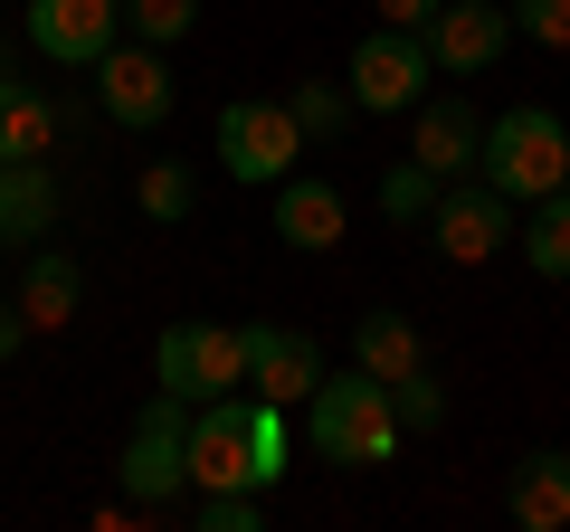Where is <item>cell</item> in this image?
I'll return each instance as SVG.
<instances>
[{"label":"cell","instance_id":"7c38bea8","mask_svg":"<svg viewBox=\"0 0 570 532\" xmlns=\"http://www.w3.org/2000/svg\"><path fill=\"white\" fill-rule=\"evenodd\" d=\"M409 152H419L438 181H466L475 171V152H485V124H475V105L466 96H438V105H409Z\"/></svg>","mask_w":570,"mask_h":532},{"label":"cell","instance_id":"30bf717a","mask_svg":"<svg viewBox=\"0 0 570 532\" xmlns=\"http://www.w3.org/2000/svg\"><path fill=\"white\" fill-rule=\"evenodd\" d=\"M238 333H247V390L276 400V410H305L314 381H324V343L285 333V324H238Z\"/></svg>","mask_w":570,"mask_h":532},{"label":"cell","instance_id":"ffe728a7","mask_svg":"<svg viewBox=\"0 0 570 532\" xmlns=\"http://www.w3.org/2000/svg\"><path fill=\"white\" fill-rule=\"evenodd\" d=\"M438 190H448V181H438V171L409 152V162H390V171H381V219H390V228H428Z\"/></svg>","mask_w":570,"mask_h":532},{"label":"cell","instance_id":"484cf974","mask_svg":"<svg viewBox=\"0 0 570 532\" xmlns=\"http://www.w3.org/2000/svg\"><path fill=\"white\" fill-rule=\"evenodd\" d=\"M29 333H39V324H29V305L10 295V305H0V362H20V343H29Z\"/></svg>","mask_w":570,"mask_h":532},{"label":"cell","instance_id":"603a6c76","mask_svg":"<svg viewBox=\"0 0 570 532\" xmlns=\"http://www.w3.org/2000/svg\"><path fill=\"white\" fill-rule=\"evenodd\" d=\"M190 190H200V181H190V162H153L134 181V200H142V219H153V228H171V219H190Z\"/></svg>","mask_w":570,"mask_h":532},{"label":"cell","instance_id":"cb8c5ba5","mask_svg":"<svg viewBox=\"0 0 570 532\" xmlns=\"http://www.w3.org/2000/svg\"><path fill=\"white\" fill-rule=\"evenodd\" d=\"M190 20H200V0H124V29H134V39H153V48L190 39Z\"/></svg>","mask_w":570,"mask_h":532},{"label":"cell","instance_id":"8992f818","mask_svg":"<svg viewBox=\"0 0 570 532\" xmlns=\"http://www.w3.org/2000/svg\"><path fill=\"white\" fill-rule=\"evenodd\" d=\"M153 381L181 390L190 410H200V400H228V390H247V333L238 324H163Z\"/></svg>","mask_w":570,"mask_h":532},{"label":"cell","instance_id":"9c48e42d","mask_svg":"<svg viewBox=\"0 0 570 532\" xmlns=\"http://www.w3.org/2000/svg\"><path fill=\"white\" fill-rule=\"evenodd\" d=\"M20 39L58 67H96L105 48L124 39V0H29L20 10Z\"/></svg>","mask_w":570,"mask_h":532},{"label":"cell","instance_id":"5bb4252c","mask_svg":"<svg viewBox=\"0 0 570 532\" xmlns=\"http://www.w3.org/2000/svg\"><path fill=\"white\" fill-rule=\"evenodd\" d=\"M276 238L305 247V257L343 247V190L314 181V171H285V181H276Z\"/></svg>","mask_w":570,"mask_h":532},{"label":"cell","instance_id":"9a60e30c","mask_svg":"<svg viewBox=\"0 0 570 532\" xmlns=\"http://www.w3.org/2000/svg\"><path fill=\"white\" fill-rule=\"evenodd\" d=\"M48 228H58V171L0 162V247H39Z\"/></svg>","mask_w":570,"mask_h":532},{"label":"cell","instance_id":"5b68a950","mask_svg":"<svg viewBox=\"0 0 570 532\" xmlns=\"http://www.w3.org/2000/svg\"><path fill=\"white\" fill-rule=\"evenodd\" d=\"M295 152H305V124H295V105H285V96H238V105H219V171H228V181L276 190Z\"/></svg>","mask_w":570,"mask_h":532},{"label":"cell","instance_id":"44dd1931","mask_svg":"<svg viewBox=\"0 0 570 532\" xmlns=\"http://www.w3.org/2000/svg\"><path fill=\"white\" fill-rule=\"evenodd\" d=\"M390 418H400V437H428L438 418H448V390H438V371H428V362L390 381Z\"/></svg>","mask_w":570,"mask_h":532},{"label":"cell","instance_id":"3957f363","mask_svg":"<svg viewBox=\"0 0 570 532\" xmlns=\"http://www.w3.org/2000/svg\"><path fill=\"white\" fill-rule=\"evenodd\" d=\"M115 475H124V504H134V513H163L171 494L190 485V400H181V390H153V400H142Z\"/></svg>","mask_w":570,"mask_h":532},{"label":"cell","instance_id":"6da1fadb","mask_svg":"<svg viewBox=\"0 0 570 532\" xmlns=\"http://www.w3.org/2000/svg\"><path fill=\"white\" fill-rule=\"evenodd\" d=\"M305 437L324 466H390L400 447V418H390V381H371L362 362L352 371H324L305 400Z\"/></svg>","mask_w":570,"mask_h":532},{"label":"cell","instance_id":"52a82bcc","mask_svg":"<svg viewBox=\"0 0 570 532\" xmlns=\"http://www.w3.org/2000/svg\"><path fill=\"white\" fill-rule=\"evenodd\" d=\"M96 105H105V124H124V134H153V124L171 115V67H163V48L153 39H115L96 58Z\"/></svg>","mask_w":570,"mask_h":532},{"label":"cell","instance_id":"4fadbf2b","mask_svg":"<svg viewBox=\"0 0 570 532\" xmlns=\"http://www.w3.org/2000/svg\"><path fill=\"white\" fill-rule=\"evenodd\" d=\"M504 513L523 532H561L570 523V447H532V456H513V475H504Z\"/></svg>","mask_w":570,"mask_h":532},{"label":"cell","instance_id":"7a4b0ae2","mask_svg":"<svg viewBox=\"0 0 570 532\" xmlns=\"http://www.w3.org/2000/svg\"><path fill=\"white\" fill-rule=\"evenodd\" d=\"M475 181H494L513 209L551 200V190L570 181V124L551 115V105H504V115L485 124V152H475Z\"/></svg>","mask_w":570,"mask_h":532},{"label":"cell","instance_id":"277c9868","mask_svg":"<svg viewBox=\"0 0 570 532\" xmlns=\"http://www.w3.org/2000/svg\"><path fill=\"white\" fill-rule=\"evenodd\" d=\"M428 77H438V58H428L419 29H362L352 39V67H343V96L352 115H409V105L428 96Z\"/></svg>","mask_w":570,"mask_h":532},{"label":"cell","instance_id":"d6986e66","mask_svg":"<svg viewBox=\"0 0 570 532\" xmlns=\"http://www.w3.org/2000/svg\"><path fill=\"white\" fill-rule=\"evenodd\" d=\"M523 266L551 276V286H570V181L551 190V200L523 209Z\"/></svg>","mask_w":570,"mask_h":532},{"label":"cell","instance_id":"7402d4cb","mask_svg":"<svg viewBox=\"0 0 570 532\" xmlns=\"http://www.w3.org/2000/svg\"><path fill=\"white\" fill-rule=\"evenodd\" d=\"M285 105H295V124H305V144H333V134L352 124V96H343V86H324V77L285 86Z\"/></svg>","mask_w":570,"mask_h":532},{"label":"cell","instance_id":"ba28073f","mask_svg":"<svg viewBox=\"0 0 570 532\" xmlns=\"http://www.w3.org/2000/svg\"><path fill=\"white\" fill-rule=\"evenodd\" d=\"M428 238H438V257H456V266H485L494 247L513 238V200L494 181H448L438 190V209H428Z\"/></svg>","mask_w":570,"mask_h":532},{"label":"cell","instance_id":"8fae6325","mask_svg":"<svg viewBox=\"0 0 570 532\" xmlns=\"http://www.w3.org/2000/svg\"><path fill=\"white\" fill-rule=\"evenodd\" d=\"M419 39H428V58H438V77H485V67L504 58V39H513V10H494V0H448Z\"/></svg>","mask_w":570,"mask_h":532},{"label":"cell","instance_id":"d4e9b609","mask_svg":"<svg viewBox=\"0 0 570 532\" xmlns=\"http://www.w3.org/2000/svg\"><path fill=\"white\" fill-rule=\"evenodd\" d=\"M513 29L542 48H570V0H513Z\"/></svg>","mask_w":570,"mask_h":532},{"label":"cell","instance_id":"ac0fdd59","mask_svg":"<svg viewBox=\"0 0 570 532\" xmlns=\"http://www.w3.org/2000/svg\"><path fill=\"white\" fill-rule=\"evenodd\" d=\"M352 362L371 371V381H400V371H419L428 352H419V324H409V314H362V324H352Z\"/></svg>","mask_w":570,"mask_h":532},{"label":"cell","instance_id":"e0dca14e","mask_svg":"<svg viewBox=\"0 0 570 532\" xmlns=\"http://www.w3.org/2000/svg\"><path fill=\"white\" fill-rule=\"evenodd\" d=\"M20 305H29V324H39V333H58L67 314L86 305V276H77V257H67V247H39V257H29Z\"/></svg>","mask_w":570,"mask_h":532},{"label":"cell","instance_id":"2e32d148","mask_svg":"<svg viewBox=\"0 0 570 532\" xmlns=\"http://www.w3.org/2000/svg\"><path fill=\"white\" fill-rule=\"evenodd\" d=\"M48 144H58V105L0 77V162H48Z\"/></svg>","mask_w":570,"mask_h":532},{"label":"cell","instance_id":"4316f807","mask_svg":"<svg viewBox=\"0 0 570 532\" xmlns=\"http://www.w3.org/2000/svg\"><path fill=\"white\" fill-rule=\"evenodd\" d=\"M438 10H448V0H381V20H390V29H428Z\"/></svg>","mask_w":570,"mask_h":532}]
</instances>
